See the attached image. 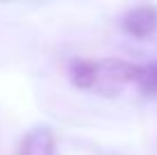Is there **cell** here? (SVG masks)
I'll return each instance as SVG.
<instances>
[{
    "instance_id": "6da1fadb",
    "label": "cell",
    "mask_w": 157,
    "mask_h": 155,
    "mask_svg": "<svg viewBox=\"0 0 157 155\" xmlns=\"http://www.w3.org/2000/svg\"><path fill=\"white\" fill-rule=\"evenodd\" d=\"M96 66V82H94V91L98 94H116L121 87L125 84H134L139 78V64L125 62V60H100L94 62Z\"/></svg>"
},
{
    "instance_id": "7a4b0ae2",
    "label": "cell",
    "mask_w": 157,
    "mask_h": 155,
    "mask_svg": "<svg viewBox=\"0 0 157 155\" xmlns=\"http://www.w3.org/2000/svg\"><path fill=\"white\" fill-rule=\"evenodd\" d=\"M123 30L134 39H148L157 32V7L155 5H137L128 9L121 18Z\"/></svg>"
},
{
    "instance_id": "3957f363",
    "label": "cell",
    "mask_w": 157,
    "mask_h": 155,
    "mask_svg": "<svg viewBox=\"0 0 157 155\" xmlns=\"http://www.w3.org/2000/svg\"><path fill=\"white\" fill-rule=\"evenodd\" d=\"M16 155H55V135L50 128L36 126L25 132Z\"/></svg>"
},
{
    "instance_id": "277c9868",
    "label": "cell",
    "mask_w": 157,
    "mask_h": 155,
    "mask_svg": "<svg viewBox=\"0 0 157 155\" xmlns=\"http://www.w3.org/2000/svg\"><path fill=\"white\" fill-rule=\"evenodd\" d=\"M68 78L78 89L84 91H94V82H96V66L94 60H84V57H75L68 62Z\"/></svg>"
},
{
    "instance_id": "5b68a950",
    "label": "cell",
    "mask_w": 157,
    "mask_h": 155,
    "mask_svg": "<svg viewBox=\"0 0 157 155\" xmlns=\"http://www.w3.org/2000/svg\"><path fill=\"white\" fill-rule=\"evenodd\" d=\"M137 89L141 94H148V96H155L157 94V60L155 62H148L139 68V78H137Z\"/></svg>"
}]
</instances>
